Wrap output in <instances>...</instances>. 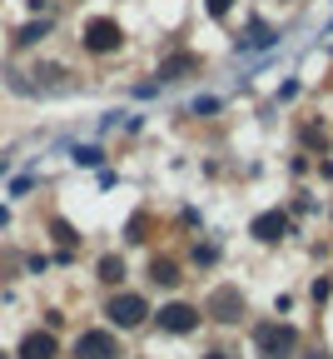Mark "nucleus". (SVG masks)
<instances>
[{
    "label": "nucleus",
    "mask_w": 333,
    "mask_h": 359,
    "mask_svg": "<svg viewBox=\"0 0 333 359\" xmlns=\"http://www.w3.org/2000/svg\"><path fill=\"white\" fill-rule=\"evenodd\" d=\"M254 349H259L264 359H294V354H299V330L269 320V325L254 330Z\"/></svg>",
    "instance_id": "obj_1"
},
{
    "label": "nucleus",
    "mask_w": 333,
    "mask_h": 359,
    "mask_svg": "<svg viewBox=\"0 0 333 359\" xmlns=\"http://www.w3.org/2000/svg\"><path fill=\"white\" fill-rule=\"evenodd\" d=\"M105 314H110V325H120V330H134V325L150 314V304H145V294H115V299L105 304Z\"/></svg>",
    "instance_id": "obj_2"
},
{
    "label": "nucleus",
    "mask_w": 333,
    "mask_h": 359,
    "mask_svg": "<svg viewBox=\"0 0 333 359\" xmlns=\"http://www.w3.org/2000/svg\"><path fill=\"white\" fill-rule=\"evenodd\" d=\"M115 354H120V344L110 330H85L75 339V359H115Z\"/></svg>",
    "instance_id": "obj_3"
},
{
    "label": "nucleus",
    "mask_w": 333,
    "mask_h": 359,
    "mask_svg": "<svg viewBox=\"0 0 333 359\" xmlns=\"http://www.w3.org/2000/svg\"><path fill=\"white\" fill-rule=\"evenodd\" d=\"M194 325H199V309H194V304H179V299H174V304L160 309V330H164V334H189Z\"/></svg>",
    "instance_id": "obj_4"
},
{
    "label": "nucleus",
    "mask_w": 333,
    "mask_h": 359,
    "mask_svg": "<svg viewBox=\"0 0 333 359\" xmlns=\"http://www.w3.org/2000/svg\"><path fill=\"white\" fill-rule=\"evenodd\" d=\"M85 50H94V55H100V50H120V25L115 20H90L85 25Z\"/></svg>",
    "instance_id": "obj_5"
},
{
    "label": "nucleus",
    "mask_w": 333,
    "mask_h": 359,
    "mask_svg": "<svg viewBox=\"0 0 333 359\" xmlns=\"http://www.w3.org/2000/svg\"><path fill=\"white\" fill-rule=\"evenodd\" d=\"M55 354H60V339L50 330H30L20 339V359H55Z\"/></svg>",
    "instance_id": "obj_6"
},
{
    "label": "nucleus",
    "mask_w": 333,
    "mask_h": 359,
    "mask_svg": "<svg viewBox=\"0 0 333 359\" xmlns=\"http://www.w3.org/2000/svg\"><path fill=\"white\" fill-rule=\"evenodd\" d=\"M209 309H214V320H224V325H234L244 314V294L239 290H219L214 299H209Z\"/></svg>",
    "instance_id": "obj_7"
},
{
    "label": "nucleus",
    "mask_w": 333,
    "mask_h": 359,
    "mask_svg": "<svg viewBox=\"0 0 333 359\" xmlns=\"http://www.w3.org/2000/svg\"><path fill=\"white\" fill-rule=\"evenodd\" d=\"M283 230H289V215L283 210H269L254 219V240H283Z\"/></svg>",
    "instance_id": "obj_8"
},
{
    "label": "nucleus",
    "mask_w": 333,
    "mask_h": 359,
    "mask_svg": "<svg viewBox=\"0 0 333 359\" xmlns=\"http://www.w3.org/2000/svg\"><path fill=\"white\" fill-rule=\"evenodd\" d=\"M100 280H105V285H120V280H125V259H120V255H105V259H100Z\"/></svg>",
    "instance_id": "obj_9"
},
{
    "label": "nucleus",
    "mask_w": 333,
    "mask_h": 359,
    "mask_svg": "<svg viewBox=\"0 0 333 359\" xmlns=\"http://www.w3.org/2000/svg\"><path fill=\"white\" fill-rule=\"evenodd\" d=\"M179 280V264L174 259H155V285H174Z\"/></svg>",
    "instance_id": "obj_10"
},
{
    "label": "nucleus",
    "mask_w": 333,
    "mask_h": 359,
    "mask_svg": "<svg viewBox=\"0 0 333 359\" xmlns=\"http://www.w3.org/2000/svg\"><path fill=\"white\" fill-rule=\"evenodd\" d=\"M45 30H50V25H45V20H35V25H20V35H15V45H35Z\"/></svg>",
    "instance_id": "obj_11"
},
{
    "label": "nucleus",
    "mask_w": 333,
    "mask_h": 359,
    "mask_svg": "<svg viewBox=\"0 0 333 359\" xmlns=\"http://www.w3.org/2000/svg\"><path fill=\"white\" fill-rule=\"evenodd\" d=\"M55 240H60V245H65V255H70V250H75V240H80V235H75V230H70V224H65V219H55Z\"/></svg>",
    "instance_id": "obj_12"
},
{
    "label": "nucleus",
    "mask_w": 333,
    "mask_h": 359,
    "mask_svg": "<svg viewBox=\"0 0 333 359\" xmlns=\"http://www.w3.org/2000/svg\"><path fill=\"white\" fill-rule=\"evenodd\" d=\"M145 230H150V219H145V215H134V219H129V235H125V240H129V245H139V240H145Z\"/></svg>",
    "instance_id": "obj_13"
},
{
    "label": "nucleus",
    "mask_w": 333,
    "mask_h": 359,
    "mask_svg": "<svg viewBox=\"0 0 333 359\" xmlns=\"http://www.w3.org/2000/svg\"><path fill=\"white\" fill-rule=\"evenodd\" d=\"M249 45H274V30L269 25H249Z\"/></svg>",
    "instance_id": "obj_14"
},
{
    "label": "nucleus",
    "mask_w": 333,
    "mask_h": 359,
    "mask_svg": "<svg viewBox=\"0 0 333 359\" xmlns=\"http://www.w3.org/2000/svg\"><path fill=\"white\" fill-rule=\"evenodd\" d=\"M75 160H80V165H100V150H94V145H80Z\"/></svg>",
    "instance_id": "obj_15"
},
{
    "label": "nucleus",
    "mask_w": 333,
    "mask_h": 359,
    "mask_svg": "<svg viewBox=\"0 0 333 359\" xmlns=\"http://www.w3.org/2000/svg\"><path fill=\"white\" fill-rule=\"evenodd\" d=\"M179 70H194V60H189V55H184V60H169V65H164V80H174Z\"/></svg>",
    "instance_id": "obj_16"
},
{
    "label": "nucleus",
    "mask_w": 333,
    "mask_h": 359,
    "mask_svg": "<svg viewBox=\"0 0 333 359\" xmlns=\"http://www.w3.org/2000/svg\"><path fill=\"white\" fill-rule=\"evenodd\" d=\"M204 6H209V15H214V20H224V15H229V6H234V0H204Z\"/></svg>",
    "instance_id": "obj_17"
},
{
    "label": "nucleus",
    "mask_w": 333,
    "mask_h": 359,
    "mask_svg": "<svg viewBox=\"0 0 333 359\" xmlns=\"http://www.w3.org/2000/svg\"><path fill=\"white\" fill-rule=\"evenodd\" d=\"M204 359H234V354H229V349H209Z\"/></svg>",
    "instance_id": "obj_18"
},
{
    "label": "nucleus",
    "mask_w": 333,
    "mask_h": 359,
    "mask_svg": "<svg viewBox=\"0 0 333 359\" xmlns=\"http://www.w3.org/2000/svg\"><path fill=\"white\" fill-rule=\"evenodd\" d=\"M304 359H328V354H323V349H313V354H304Z\"/></svg>",
    "instance_id": "obj_19"
},
{
    "label": "nucleus",
    "mask_w": 333,
    "mask_h": 359,
    "mask_svg": "<svg viewBox=\"0 0 333 359\" xmlns=\"http://www.w3.org/2000/svg\"><path fill=\"white\" fill-rule=\"evenodd\" d=\"M0 224H6V210H0Z\"/></svg>",
    "instance_id": "obj_20"
},
{
    "label": "nucleus",
    "mask_w": 333,
    "mask_h": 359,
    "mask_svg": "<svg viewBox=\"0 0 333 359\" xmlns=\"http://www.w3.org/2000/svg\"><path fill=\"white\" fill-rule=\"evenodd\" d=\"M0 359H6V354H0Z\"/></svg>",
    "instance_id": "obj_21"
}]
</instances>
